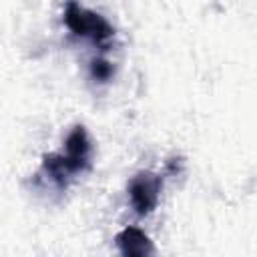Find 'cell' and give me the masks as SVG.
Returning a JSON list of instances; mask_svg holds the SVG:
<instances>
[{
	"label": "cell",
	"mask_w": 257,
	"mask_h": 257,
	"mask_svg": "<svg viewBox=\"0 0 257 257\" xmlns=\"http://www.w3.org/2000/svg\"><path fill=\"white\" fill-rule=\"evenodd\" d=\"M90 74H92L96 80L104 82V80H108V78H110V74H112V64H110L108 60L96 58V60H92V66H90Z\"/></svg>",
	"instance_id": "obj_5"
},
{
	"label": "cell",
	"mask_w": 257,
	"mask_h": 257,
	"mask_svg": "<svg viewBox=\"0 0 257 257\" xmlns=\"http://www.w3.org/2000/svg\"><path fill=\"white\" fill-rule=\"evenodd\" d=\"M64 22L74 34L90 36L94 42H104L106 38L112 36V26L102 16H98V14H94L86 8H80L74 0H70L66 4Z\"/></svg>",
	"instance_id": "obj_1"
},
{
	"label": "cell",
	"mask_w": 257,
	"mask_h": 257,
	"mask_svg": "<svg viewBox=\"0 0 257 257\" xmlns=\"http://www.w3.org/2000/svg\"><path fill=\"white\" fill-rule=\"evenodd\" d=\"M90 157V141L88 135L84 131V126H74L72 133L66 139V153L60 155L62 165L66 167L68 175L70 173H78L86 167Z\"/></svg>",
	"instance_id": "obj_3"
},
{
	"label": "cell",
	"mask_w": 257,
	"mask_h": 257,
	"mask_svg": "<svg viewBox=\"0 0 257 257\" xmlns=\"http://www.w3.org/2000/svg\"><path fill=\"white\" fill-rule=\"evenodd\" d=\"M116 245H118L120 253L122 255H128V257H145V255H153L155 253L153 241L139 227H126V229H122L116 235Z\"/></svg>",
	"instance_id": "obj_4"
},
{
	"label": "cell",
	"mask_w": 257,
	"mask_h": 257,
	"mask_svg": "<svg viewBox=\"0 0 257 257\" xmlns=\"http://www.w3.org/2000/svg\"><path fill=\"white\" fill-rule=\"evenodd\" d=\"M161 193V179L153 173H139L128 185V197L139 215H147L157 207Z\"/></svg>",
	"instance_id": "obj_2"
}]
</instances>
